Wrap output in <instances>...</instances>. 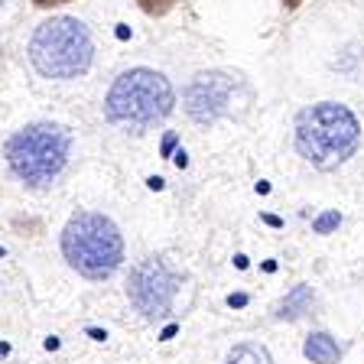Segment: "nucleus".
<instances>
[{"label":"nucleus","instance_id":"obj_11","mask_svg":"<svg viewBox=\"0 0 364 364\" xmlns=\"http://www.w3.org/2000/svg\"><path fill=\"white\" fill-rule=\"evenodd\" d=\"M136 4H140V10H144V14L163 16V14H169V10H173L179 0H136Z\"/></svg>","mask_w":364,"mask_h":364},{"label":"nucleus","instance_id":"obj_3","mask_svg":"<svg viewBox=\"0 0 364 364\" xmlns=\"http://www.w3.org/2000/svg\"><path fill=\"white\" fill-rule=\"evenodd\" d=\"M173 105L176 95L166 75H159L153 68H130L114 78L105 98V114L111 124L144 130L169 117Z\"/></svg>","mask_w":364,"mask_h":364},{"label":"nucleus","instance_id":"obj_9","mask_svg":"<svg viewBox=\"0 0 364 364\" xmlns=\"http://www.w3.org/2000/svg\"><path fill=\"white\" fill-rule=\"evenodd\" d=\"M225 364H273L270 351L264 345H254V341H244V345H235L228 351V361Z\"/></svg>","mask_w":364,"mask_h":364},{"label":"nucleus","instance_id":"obj_19","mask_svg":"<svg viewBox=\"0 0 364 364\" xmlns=\"http://www.w3.org/2000/svg\"><path fill=\"white\" fill-rule=\"evenodd\" d=\"M0 257H4V247H0Z\"/></svg>","mask_w":364,"mask_h":364},{"label":"nucleus","instance_id":"obj_5","mask_svg":"<svg viewBox=\"0 0 364 364\" xmlns=\"http://www.w3.org/2000/svg\"><path fill=\"white\" fill-rule=\"evenodd\" d=\"M68 150H72V136L59 124H26L16 130L4 146L14 176H20L26 186H49L55 176L65 169Z\"/></svg>","mask_w":364,"mask_h":364},{"label":"nucleus","instance_id":"obj_13","mask_svg":"<svg viewBox=\"0 0 364 364\" xmlns=\"http://www.w3.org/2000/svg\"><path fill=\"white\" fill-rule=\"evenodd\" d=\"M176 166H179V169H186V166H189V159H186V150H179V153H176Z\"/></svg>","mask_w":364,"mask_h":364},{"label":"nucleus","instance_id":"obj_8","mask_svg":"<svg viewBox=\"0 0 364 364\" xmlns=\"http://www.w3.org/2000/svg\"><path fill=\"white\" fill-rule=\"evenodd\" d=\"M303 355L309 358L312 364H338L341 348H338V341H335L328 332H312L309 338H306V345H303Z\"/></svg>","mask_w":364,"mask_h":364},{"label":"nucleus","instance_id":"obj_17","mask_svg":"<svg viewBox=\"0 0 364 364\" xmlns=\"http://www.w3.org/2000/svg\"><path fill=\"white\" fill-rule=\"evenodd\" d=\"M228 303H231V306H244V303H247V296H231Z\"/></svg>","mask_w":364,"mask_h":364},{"label":"nucleus","instance_id":"obj_18","mask_svg":"<svg viewBox=\"0 0 364 364\" xmlns=\"http://www.w3.org/2000/svg\"><path fill=\"white\" fill-rule=\"evenodd\" d=\"M299 4H303V0H283V7H287V10H296Z\"/></svg>","mask_w":364,"mask_h":364},{"label":"nucleus","instance_id":"obj_7","mask_svg":"<svg viewBox=\"0 0 364 364\" xmlns=\"http://www.w3.org/2000/svg\"><path fill=\"white\" fill-rule=\"evenodd\" d=\"M231 95H235V78L231 75H225V72H198L189 82V88H186V114L196 124L208 127L228 111Z\"/></svg>","mask_w":364,"mask_h":364},{"label":"nucleus","instance_id":"obj_12","mask_svg":"<svg viewBox=\"0 0 364 364\" xmlns=\"http://www.w3.org/2000/svg\"><path fill=\"white\" fill-rule=\"evenodd\" d=\"M338 225H341V215L338 212H326V215H318V218L312 221V231H316V235H328V231H335Z\"/></svg>","mask_w":364,"mask_h":364},{"label":"nucleus","instance_id":"obj_14","mask_svg":"<svg viewBox=\"0 0 364 364\" xmlns=\"http://www.w3.org/2000/svg\"><path fill=\"white\" fill-rule=\"evenodd\" d=\"M176 146V134H166V140H163V153H169Z\"/></svg>","mask_w":364,"mask_h":364},{"label":"nucleus","instance_id":"obj_2","mask_svg":"<svg viewBox=\"0 0 364 364\" xmlns=\"http://www.w3.org/2000/svg\"><path fill=\"white\" fill-rule=\"evenodd\" d=\"M62 254L85 280H107L124 260V237L107 215L75 212L62 228Z\"/></svg>","mask_w":364,"mask_h":364},{"label":"nucleus","instance_id":"obj_16","mask_svg":"<svg viewBox=\"0 0 364 364\" xmlns=\"http://www.w3.org/2000/svg\"><path fill=\"white\" fill-rule=\"evenodd\" d=\"M146 186H150V189H163V179H159V176H153V179H146Z\"/></svg>","mask_w":364,"mask_h":364},{"label":"nucleus","instance_id":"obj_4","mask_svg":"<svg viewBox=\"0 0 364 364\" xmlns=\"http://www.w3.org/2000/svg\"><path fill=\"white\" fill-rule=\"evenodd\" d=\"M95 43L85 23L72 16H53L36 26L30 39V62L46 78H78L91 68Z\"/></svg>","mask_w":364,"mask_h":364},{"label":"nucleus","instance_id":"obj_6","mask_svg":"<svg viewBox=\"0 0 364 364\" xmlns=\"http://www.w3.org/2000/svg\"><path fill=\"white\" fill-rule=\"evenodd\" d=\"M176 293H179V273L169 270L163 257H146L130 270L127 296L136 306V312H144L150 318L166 316L176 303Z\"/></svg>","mask_w":364,"mask_h":364},{"label":"nucleus","instance_id":"obj_15","mask_svg":"<svg viewBox=\"0 0 364 364\" xmlns=\"http://www.w3.org/2000/svg\"><path fill=\"white\" fill-rule=\"evenodd\" d=\"M36 7H55V4H68V0H33Z\"/></svg>","mask_w":364,"mask_h":364},{"label":"nucleus","instance_id":"obj_1","mask_svg":"<svg viewBox=\"0 0 364 364\" xmlns=\"http://www.w3.org/2000/svg\"><path fill=\"white\" fill-rule=\"evenodd\" d=\"M361 144V124L351 107L338 101H318L296 114V150L306 163L328 173L338 169Z\"/></svg>","mask_w":364,"mask_h":364},{"label":"nucleus","instance_id":"obj_10","mask_svg":"<svg viewBox=\"0 0 364 364\" xmlns=\"http://www.w3.org/2000/svg\"><path fill=\"white\" fill-rule=\"evenodd\" d=\"M309 303H312V289L309 287H296L293 293L277 306V318H299L306 309H309Z\"/></svg>","mask_w":364,"mask_h":364}]
</instances>
